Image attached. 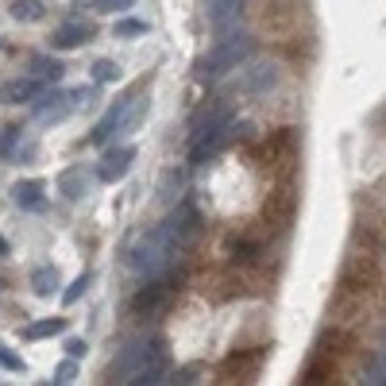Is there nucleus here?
<instances>
[{
  "label": "nucleus",
  "mask_w": 386,
  "mask_h": 386,
  "mask_svg": "<svg viewBox=\"0 0 386 386\" xmlns=\"http://www.w3.org/2000/svg\"><path fill=\"white\" fill-rule=\"evenodd\" d=\"M340 290L348 294H363V298H375L383 290V270H378L375 255L371 252H352L340 270Z\"/></svg>",
  "instance_id": "f257e3e1"
},
{
  "label": "nucleus",
  "mask_w": 386,
  "mask_h": 386,
  "mask_svg": "<svg viewBox=\"0 0 386 386\" xmlns=\"http://www.w3.org/2000/svg\"><path fill=\"white\" fill-rule=\"evenodd\" d=\"M259 162L263 167H270L275 174H294V162H298V135L294 128H278V132H270L267 139L259 143Z\"/></svg>",
  "instance_id": "f03ea898"
},
{
  "label": "nucleus",
  "mask_w": 386,
  "mask_h": 386,
  "mask_svg": "<svg viewBox=\"0 0 386 386\" xmlns=\"http://www.w3.org/2000/svg\"><path fill=\"white\" fill-rule=\"evenodd\" d=\"M298 20V0H263V12H259V27L275 39H286V35H294Z\"/></svg>",
  "instance_id": "7ed1b4c3"
},
{
  "label": "nucleus",
  "mask_w": 386,
  "mask_h": 386,
  "mask_svg": "<svg viewBox=\"0 0 386 386\" xmlns=\"http://www.w3.org/2000/svg\"><path fill=\"white\" fill-rule=\"evenodd\" d=\"M294 213H298L294 185H278L267 201H263V220H267V228H275V232H286V228L294 224Z\"/></svg>",
  "instance_id": "20e7f679"
},
{
  "label": "nucleus",
  "mask_w": 386,
  "mask_h": 386,
  "mask_svg": "<svg viewBox=\"0 0 386 386\" xmlns=\"http://www.w3.org/2000/svg\"><path fill=\"white\" fill-rule=\"evenodd\" d=\"M263 367V348H240L220 363V383H252Z\"/></svg>",
  "instance_id": "39448f33"
},
{
  "label": "nucleus",
  "mask_w": 386,
  "mask_h": 386,
  "mask_svg": "<svg viewBox=\"0 0 386 386\" xmlns=\"http://www.w3.org/2000/svg\"><path fill=\"white\" fill-rule=\"evenodd\" d=\"M74 109H77V97H74V93H47V97L35 105V116L51 124V120H62L66 112H74Z\"/></svg>",
  "instance_id": "423d86ee"
},
{
  "label": "nucleus",
  "mask_w": 386,
  "mask_h": 386,
  "mask_svg": "<svg viewBox=\"0 0 386 386\" xmlns=\"http://www.w3.org/2000/svg\"><path fill=\"white\" fill-rule=\"evenodd\" d=\"M12 201L27 213H43L47 209V197H43V185L39 182H16L12 185Z\"/></svg>",
  "instance_id": "0eeeda50"
},
{
  "label": "nucleus",
  "mask_w": 386,
  "mask_h": 386,
  "mask_svg": "<svg viewBox=\"0 0 386 386\" xmlns=\"http://www.w3.org/2000/svg\"><path fill=\"white\" fill-rule=\"evenodd\" d=\"M82 43H89V27L85 24H62L59 31L51 35L54 51H70V47H82Z\"/></svg>",
  "instance_id": "6e6552de"
},
{
  "label": "nucleus",
  "mask_w": 386,
  "mask_h": 386,
  "mask_svg": "<svg viewBox=\"0 0 386 386\" xmlns=\"http://www.w3.org/2000/svg\"><path fill=\"white\" fill-rule=\"evenodd\" d=\"M35 93H43V85H39V82H31V77H16V82H8L4 89H0V101L24 105V101H31Z\"/></svg>",
  "instance_id": "1a4fd4ad"
},
{
  "label": "nucleus",
  "mask_w": 386,
  "mask_h": 386,
  "mask_svg": "<svg viewBox=\"0 0 386 386\" xmlns=\"http://www.w3.org/2000/svg\"><path fill=\"white\" fill-rule=\"evenodd\" d=\"M128 162H132V147L109 151V155H105V167H101V178H105V182H116V178H124V174H128Z\"/></svg>",
  "instance_id": "9d476101"
},
{
  "label": "nucleus",
  "mask_w": 386,
  "mask_h": 386,
  "mask_svg": "<svg viewBox=\"0 0 386 386\" xmlns=\"http://www.w3.org/2000/svg\"><path fill=\"white\" fill-rule=\"evenodd\" d=\"M31 286H35V294L51 298L54 290H59V267H39V270H31Z\"/></svg>",
  "instance_id": "9b49d317"
},
{
  "label": "nucleus",
  "mask_w": 386,
  "mask_h": 386,
  "mask_svg": "<svg viewBox=\"0 0 386 386\" xmlns=\"http://www.w3.org/2000/svg\"><path fill=\"white\" fill-rule=\"evenodd\" d=\"M66 332V317H51V321H35V325L24 328L27 340H43V336H59Z\"/></svg>",
  "instance_id": "f8f14e48"
},
{
  "label": "nucleus",
  "mask_w": 386,
  "mask_h": 386,
  "mask_svg": "<svg viewBox=\"0 0 386 386\" xmlns=\"http://www.w3.org/2000/svg\"><path fill=\"white\" fill-rule=\"evenodd\" d=\"M62 193H66L70 201H77V197H82L85 193V170L82 167H74V170H66V174H62Z\"/></svg>",
  "instance_id": "ddd939ff"
},
{
  "label": "nucleus",
  "mask_w": 386,
  "mask_h": 386,
  "mask_svg": "<svg viewBox=\"0 0 386 386\" xmlns=\"http://www.w3.org/2000/svg\"><path fill=\"white\" fill-rule=\"evenodd\" d=\"M31 66H35V74H39L43 82H59V77H62V62H59V59L35 54V59H31Z\"/></svg>",
  "instance_id": "4468645a"
},
{
  "label": "nucleus",
  "mask_w": 386,
  "mask_h": 386,
  "mask_svg": "<svg viewBox=\"0 0 386 386\" xmlns=\"http://www.w3.org/2000/svg\"><path fill=\"white\" fill-rule=\"evenodd\" d=\"M12 16L27 20V24H31V20H43V4L39 0H12Z\"/></svg>",
  "instance_id": "2eb2a0df"
},
{
  "label": "nucleus",
  "mask_w": 386,
  "mask_h": 386,
  "mask_svg": "<svg viewBox=\"0 0 386 386\" xmlns=\"http://www.w3.org/2000/svg\"><path fill=\"white\" fill-rule=\"evenodd\" d=\"M159 302H162V286H151V290H143V294L135 298V309H139V313H151Z\"/></svg>",
  "instance_id": "dca6fc26"
},
{
  "label": "nucleus",
  "mask_w": 386,
  "mask_h": 386,
  "mask_svg": "<svg viewBox=\"0 0 386 386\" xmlns=\"http://www.w3.org/2000/svg\"><path fill=\"white\" fill-rule=\"evenodd\" d=\"M89 282H93V275H82V278H74V286H70L66 294H62V305H74L77 298H82L85 290H89Z\"/></svg>",
  "instance_id": "f3484780"
},
{
  "label": "nucleus",
  "mask_w": 386,
  "mask_h": 386,
  "mask_svg": "<svg viewBox=\"0 0 386 386\" xmlns=\"http://www.w3.org/2000/svg\"><path fill=\"white\" fill-rule=\"evenodd\" d=\"M16 139H20V128H16V124H4V128H0V155H12Z\"/></svg>",
  "instance_id": "a211bd4d"
},
{
  "label": "nucleus",
  "mask_w": 386,
  "mask_h": 386,
  "mask_svg": "<svg viewBox=\"0 0 386 386\" xmlns=\"http://www.w3.org/2000/svg\"><path fill=\"white\" fill-rule=\"evenodd\" d=\"M0 367L4 371H24V360H20L16 352H8V348H0Z\"/></svg>",
  "instance_id": "6ab92c4d"
},
{
  "label": "nucleus",
  "mask_w": 386,
  "mask_h": 386,
  "mask_svg": "<svg viewBox=\"0 0 386 386\" xmlns=\"http://www.w3.org/2000/svg\"><path fill=\"white\" fill-rule=\"evenodd\" d=\"M116 74H120V70L112 66V62H97V66H93V77H97V82H112Z\"/></svg>",
  "instance_id": "aec40b11"
},
{
  "label": "nucleus",
  "mask_w": 386,
  "mask_h": 386,
  "mask_svg": "<svg viewBox=\"0 0 386 386\" xmlns=\"http://www.w3.org/2000/svg\"><path fill=\"white\" fill-rule=\"evenodd\" d=\"M143 31H147V27H143L139 20H120L116 24V35H143Z\"/></svg>",
  "instance_id": "412c9836"
},
{
  "label": "nucleus",
  "mask_w": 386,
  "mask_h": 386,
  "mask_svg": "<svg viewBox=\"0 0 386 386\" xmlns=\"http://www.w3.org/2000/svg\"><path fill=\"white\" fill-rule=\"evenodd\" d=\"M93 4H97L101 12H116V8H128L132 0H93Z\"/></svg>",
  "instance_id": "4be33fe9"
},
{
  "label": "nucleus",
  "mask_w": 386,
  "mask_h": 386,
  "mask_svg": "<svg viewBox=\"0 0 386 386\" xmlns=\"http://www.w3.org/2000/svg\"><path fill=\"white\" fill-rule=\"evenodd\" d=\"M66 352L74 355V360H82V355H85V340H77V336H70V340H66Z\"/></svg>",
  "instance_id": "5701e85b"
},
{
  "label": "nucleus",
  "mask_w": 386,
  "mask_h": 386,
  "mask_svg": "<svg viewBox=\"0 0 386 386\" xmlns=\"http://www.w3.org/2000/svg\"><path fill=\"white\" fill-rule=\"evenodd\" d=\"M74 375H77V367H74V355H70V363H62V367H59V383H70Z\"/></svg>",
  "instance_id": "b1692460"
},
{
  "label": "nucleus",
  "mask_w": 386,
  "mask_h": 386,
  "mask_svg": "<svg viewBox=\"0 0 386 386\" xmlns=\"http://www.w3.org/2000/svg\"><path fill=\"white\" fill-rule=\"evenodd\" d=\"M4 255H8V240H4V236H0V259H4Z\"/></svg>",
  "instance_id": "393cba45"
}]
</instances>
